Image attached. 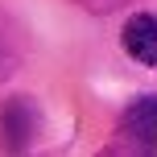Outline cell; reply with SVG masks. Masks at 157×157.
<instances>
[{"mask_svg": "<svg viewBox=\"0 0 157 157\" xmlns=\"http://www.w3.org/2000/svg\"><path fill=\"white\" fill-rule=\"evenodd\" d=\"M116 136H120V149L157 157V95H141V99L128 103Z\"/></svg>", "mask_w": 157, "mask_h": 157, "instance_id": "cell-1", "label": "cell"}, {"mask_svg": "<svg viewBox=\"0 0 157 157\" xmlns=\"http://www.w3.org/2000/svg\"><path fill=\"white\" fill-rule=\"evenodd\" d=\"M124 54L132 62H145V66H157V13H136L128 17L124 25Z\"/></svg>", "mask_w": 157, "mask_h": 157, "instance_id": "cell-3", "label": "cell"}, {"mask_svg": "<svg viewBox=\"0 0 157 157\" xmlns=\"http://www.w3.org/2000/svg\"><path fill=\"white\" fill-rule=\"evenodd\" d=\"M37 136V112H33L29 99H4V108H0V145L13 153L29 149V141Z\"/></svg>", "mask_w": 157, "mask_h": 157, "instance_id": "cell-2", "label": "cell"}]
</instances>
